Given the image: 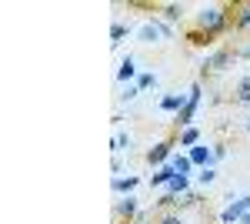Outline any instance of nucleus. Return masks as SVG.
I'll list each match as a JSON object with an SVG mask.
<instances>
[{"instance_id": "obj_4", "label": "nucleus", "mask_w": 250, "mask_h": 224, "mask_svg": "<svg viewBox=\"0 0 250 224\" xmlns=\"http://www.w3.org/2000/svg\"><path fill=\"white\" fill-rule=\"evenodd\" d=\"M244 214H250V194H244V198H230V204L220 211V224H237Z\"/></svg>"}, {"instance_id": "obj_13", "label": "nucleus", "mask_w": 250, "mask_h": 224, "mask_svg": "<svg viewBox=\"0 0 250 224\" xmlns=\"http://www.w3.org/2000/svg\"><path fill=\"white\" fill-rule=\"evenodd\" d=\"M157 14H160V20L164 24H180V17H184V3H164V7H157Z\"/></svg>"}, {"instance_id": "obj_14", "label": "nucleus", "mask_w": 250, "mask_h": 224, "mask_svg": "<svg viewBox=\"0 0 250 224\" xmlns=\"http://www.w3.org/2000/svg\"><path fill=\"white\" fill-rule=\"evenodd\" d=\"M170 164H173V171H177V174H184V177H190L193 171H197V168H193V161L187 157V150H177V154L170 157Z\"/></svg>"}, {"instance_id": "obj_8", "label": "nucleus", "mask_w": 250, "mask_h": 224, "mask_svg": "<svg viewBox=\"0 0 250 224\" xmlns=\"http://www.w3.org/2000/svg\"><path fill=\"white\" fill-rule=\"evenodd\" d=\"M137 60L130 54L127 57H120V64H117V84H124V87H127V84H137Z\"/></svg>"}, {"instance_id": "obj_12", "label": "nucleus", "mask_w": 250, "mask_h": 224, "mask_svg": "<svg viewBox=\"0 0 250 224\" xmlns=\"http://www.w3.org/2000/svg\"><path fill=\"white\" fill-rule=\"evenodd\" d=\"M173 177H177L173 164H164V168H157L154 174H150V181H147V184H150V187H167V184L173 181Z\"/></svg>"}, {"instance_id": "obj_2", "label": "nucleus", "mask_w": 250, "mask_h": 224, "mask_svg": "<svg viewBox=\"0 0 250 224\" xmlns=\"http://www.w3.org/2000/svg\"><path fill=\"white\" fill-rule=\"evenodd\" d=\"M173 37V27L170 24H164L160 17H150V20H144L140 27H134V40L137 44H164V40H170Z\"/></svg>"}, {"instance_id": "obj_25", "label": "nucleus", "mask_w": 250, "mask_h": 224, "mask_svg": "<svg viewBox=\"0 0 250 224\" xmlns=\"http://www.w3.org/2000/svg\"><path fill=\"white\" fill-rule=\"evenodd\" d=\"M137 87H140V91H150V87H157V74H140V77H137Z\"/></svg>"}, {"instance_id": "obj_19", "label": "nucleus", "mask_w": 250, "mask_h": 224, "mask_svg": "<svg viewBox=\"0 0 250 224\" xmlns=\"http://www.w3.org/2000/svg\"><path fill=\"white\" fill-rule=\"evenodd\" d=\"M164 191H167V194H173V198H180V194H187V191H190V177L177 174V177H173V181L164 187Z\"/></svg>"}, {"instance_id": "obj_3", "label": "nucleus", "mask_w": 250, "mask_h": 224, "mask_svg": "<svg viewBox=\"0 0 250 224\" xmlns=\"http://www.w3.org/2000/svg\"><path fill=\"white\" fill-rule=\"evenodd\" d=\"M200 100H204V91H200V84H190V91H187V107L173 117V124H177V131H184V127H193V117H197V107H200Z\"/></svg>"}, {"instance_id": "obj_30", "label": "nucleus", "mask_w": 250, "mask_h": 224, "mask_svg": "<svg viewBox=\"0 0 250 224\" xmlns=\"http://www.w3.org/2000/svg\"><path fill=\"white\" fill-rule=\"evenodd\" d=\"M237 224H250V214H244V218H240V221H237Z\"/></svg>"}, {"instance_id": "obj_24", "label": "nucleus", "mask_w": 250, "mask_h": 224, "mask_svg": "<svg viewBox=\"0 0 250 224\" xmlns=\"http://www.w3.org/2000/svg\"><path fill=\"white\" fill-rule=\"evenodd\" d=\"M140 87H137V84H127V87H124V91L117 94V97H120V100H124V104H130V100H137V97H140Z\"/></svg>"}, {"instance_id": "obj_27", "label": "nucleus", "mask_w": 250, "mask_h": 224, "mask_svg": "<svg viewBox=\"0 0 250 224\" xmlns=\"http://www.w3.org/2000/svg\"><path fill=\"white\" fill-rule=\"evenodd\" d=\"M110 171H114V177H120V174H124V157H120V154H114V161H110Z\"/></svg>"}, {"instance_id": "obj_5", "label": "nucleus", "mask_w": 250, "mask_h": 224, "mask_svg": "<svg viewBox=\"0 0 250 224\" xmlns=\"http://www.w3.org/2000/svg\"><path fill=\"white\" fill-rule=\"evenodd\" d=\"M170 157H173V141H157L154 148L147 150V164L150 168H164V164H170Z\"/></svg>"}, {"instance_id": "obj_28", "label": "nucleus", "mask_w": 250, "mask_h": 224, "mask_svg": "<svg viewBox=\"0 0 250 224\" xmlns=\"http://www.w3.org/2000/svg\"><path fill=\"white\" fill-rule=\"evenodd\" d=\"M227 157V144H213V164Z\"/></svg>"}, {"instance_id": "obj_6", "label": "nucleus", "mask_w": 250, "mask_h": 224, "mask_svg": "<svg viewBox=\"0 0 250 224\" xmlns=\"http://www.w3.org/2000/svg\"><path fill=\"white\" fill-rule=\"evenodd\" d=\"M114 214L120 218V221L130 224L137 214H140V204H137V198H134V194H124V198H117V201H114Z\"/></svg>"}, {"instance_id": "obj_22", "label": "nucleus", "mask_w": 250, "mask_h": 224, "mask_svg": "<svg viewBox=\"0 0 250 224\" xmlns=\"http://www.w3.org/2000/svg\"><path fill=\"white\" fill-rule=\"evenodd\" d=\"M197 204H200V194H197V191H187V194L177 198V207H180V211H184V207H197Z\"/></svg>"}, {"instance_id": "obj_21", "label": "nucleus", "mask_w": 250, "mask_h": 224, "mask_svg": "<svg viewBox=\"0 0 250 224\" xmlns=\"http://www.w3.org/2000/svg\"><path fill=\"white\" fill-rule=\"evenodd\" d=\"M187 40H190L193 47H210V44H213V37H207L204 30H193V27L187 30Z\"/></svg>"}, {"instance_id": "obj_1", "label": "nucleus", "mask_w": 250, "mask_h": 224, "mask_svg": "<svg viewBox=\"0 0 250 224\" xmlns=\"http://www.w3.org/2000/svg\"><path fill=\"white\" fill-rule=\"evenodd\" d=\"M193 30H204L207 37H220L230 30V10L224 3H204L197 14H193Z\"/></svg>"}, {"instance_id": "obj_10", "label": "nucleus", "mask_w": 250, "mask_h": 224, "mask_svg": "<svg viewBox=\"0 0 250 224\" xmlns=\"http://www.w3.org/2000/svg\"><path fill=\"white\" fill-rule=\"evenodd\" d=\"M184 107H187V94H164V97H160V111L164 114H173V117H177Z\"/></svg>"}, {"instance_id": "obj_20", "label": "nucleus", "mask_w": 250, "mask_h": 224, "mask_svg": "<svg viewBox=\"0 0 250 224\" xmlns=\"http://www.w3.org/2000/svg\"><path fill=\"white\" fill-rule=\"evenodd\" d=\"M233 100H237V104H250V74L237 80V87H233Z\"/></svg>"}, {"instance_id": "obj_17", "label": "nucleus", "mask_w": 250, "mask_h": 224, "mask_svg": "<svg viewBox=\"0 0 250 224\" xmlns=\"http://www.w3.org/2000/svg\"><path fill=\"white\" fill-rule=\"evenodd\" d=\"M177 144H180L184 150L197 148V144H200V131H197V127H184V131L177 134Z\"/></svg>"}, {"instance_id": "obj_29", "label": "nucleus", "mask_w": 250, "mask_h": 224, "mask_svg": "<svg viewBox=\"0 0 250 224\" xmlns=\"http://www.w3.org/2000/svg\"><path fill=\"white\" fill-rule=\"evenodd\" d=\"M237 57H244V60H247V57H250V44H247V47H240V50H237Z\"/></svg>"}, {"instance_id": "obj_7", "label": "nucleus", "mask_w": 250, "mask_h": 224, "mask_svg": "<svg viewBox=\"0 0 250 224\" xmlns=\"http://www.w3.org/2000/svg\"><path fill=\"white\" fill-rule=\"evenodd\" d=\"M227 64H230V50H227V47H217V50H210V54L204 57L200 74H207V71H224Z\"/></svg>"}, {"instance_id": "obj_26", "label": "nucleus", "mask_w": 250, "mask_h": 224, "mask_svg": "<svg viewBox=\"0 0 250 224\" xmlns=\"http://www.w3.org/2000/svg\"><path fill=\"white\" fill-rule=\"evenodd\" d=\"M157 224H184V218H180V211H167L157 218Z\"/></svg>"}, {"instance_id": "obj_18", "label": "nucleus", "mask_w": 250, "mask_h": 224, "mask_svg": "<svg viewBox=\"0 0 250 224\" xmlns=\"http://www.w3.org/2000/svg\"><path fill=\"white\" fill-rule=\"evenodd\" d=\"M130 148H134V137L120 127V131L114 134V141H110V150H114V154H124V150H130Z\"/></svg>"}, {"instance_id": "obj_23", "label": "nucleus", "mask_w": 250, "mask_h": 224, "mask_svg": "<svg viewBox=\"0 0 250 224\" xmlns=\"http://www.w3.org/2000/svg\"><path fill=\"white\" fill-rule=\"evenodd\" d=\"M213 181H217V168H204V171H197V184H200V187H210Z\"/></svg>"}, {"instance_id": "obj_11", "label": "nucleus", "mask_w": 250, "mask_h": 224, "mask_svg": "<svg viewBox=\"0 0 250 224\" xmlns=\"http://www.w3.org/2000/svg\"><path fill=\"white\" fill-rule=\"evenodd\" d=\"M137 184H140V177H137V174H127V177H114V181H110V187H114L117 198H124V194H134Z\"/></svg>"}, {"instance_id": "obj_9", "label": "nucleus", "mask_w": 250, "mask_h": 224, "mask_svg": "<svg viewBox=\"0 0 250 224\" xmlns=\"http://www.w3.org/2000/svg\"><path fill=\"white\" fill-rule=\"evenodd\" d=\"M187 157L193 161V168H197V171L213 168V148H204V144H197V148L187 150Z\"/></svg>"}, {"instance_id": "obj_15", "label": "nucleus", "mask_w": 250, "mask_h": 224, "mask_svg": "<svg viewBox=\"0 0 250 224\" xmlns=\"http://www.w3.org/2000/svg\"><path fill=\"white\" fill-rule=\"evenodd\" d=\"M233 30H240V34H247V30H250V3L233 7Z\"/></svg>"}, {"instance_id": "obj_16", "label": "nucleus", "mask_w": 250, "mask_h": 224, "mask_svg": "<svg viewBox=\"0 0 250 224\" xmlns=\"http://www.w3.org/2000/svg\"><path fill=\"white\" fill-rule=\"evenodd\" d=\"M130 34H134V30H130L124 20H114V24H110V44H114V47H120V44L130 37Z\"/></svg>"}]
</instances>
